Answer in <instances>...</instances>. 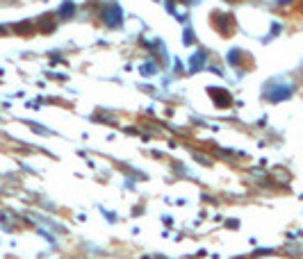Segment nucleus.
Wrapping results in <instances>:
<instances>
[{
    "label": "nucleus",
    "mask_w": 303,
    "mask_h": 259,
    "mask_svg": "<svg viewBox=\"0 0 303 259\" xmlns=\"http://www.w3.org/2000/svg\"><path fill=\"white\" fill-rule=\"evenodd\" d=\"M294 91H297L294 82H287L283 77H273V80H267L262 87V98L267 102H285L294 96Z\"/></svg>",
    "instance_id": "1"
},
{
    "label": "nucleus",
    "mask_w": 303,
    "mask_h": 259,
    "mask_svg": "<svg viewBox=\"0 0 303 259\" xmlns=\"http://www.w3.org/2000/svg\"><path fill=\"white\" fill-rule=\"evenodd\" d=\"M208 66V50H203V48H198L196 53L189 57V73L194 75L196 71H203Z\"/></svg>",
    "instance_id": "5"
},
{
    "label": "nucleus",
    "mask_w": 303,
    "mask_h": 259,
    "mask_svg": "<svg viewBox=\"0 0 303 259\" xmlns=\"http://www.w3.org/2000/svg\"><path fill=\"white\" fill-rule=\"evenodd\" d=\"M57 18H62V21H71L73 16H76V2L73 0H64L62 2V7L57 9V14H55Z\"/></svg>",
    "instance_id": "7"
},
{
    "label": "nucleus",
    "mask_w": 303,
    "mask_h": 259,
    "mask_svg": "<svg viewBox=\"0 0 303 259\" xmlns=\"http://www.w3.org/2000/svg\"><path fill=\"white\" fill-rule=\"evenodd\" d=\"M160 259H164V257H160Z\"/></svg>",
    "instance_id": "16"
},
{
    "label": "nucleus",
    "mask_w": 303,
    "mask_h": 259,
    "mask_svg": "<svg viewBox=\"0 0 303 259\" xmlns=\"http://www.w3.org/2000/svg\"><path fill=\"white\" fill-rule=\"evenodd\" d=\"M101 21L103 25H107L110 30H116L123 25V9L116 2H107L101 9Z\"/></svg>",
    "instance_id": "2"
},
{
    "label": "nucleus",
    "mask_w": 303,
    "mask_h": 259,
    "mask_svg": "<svg viewBox=\"0 0 303 259\" xmlns=\"http://www.w3.org/2000/svg\"><path fill=\"white\" fill-rule=\"evenodd\" d=\"M55 28H57V23H55V16H53V14H43V16L37 21V30H39V32H43V34H50V32H55Z\"/></svg>",
    "instance_id": "6"
},
{
    "label": "nucleus",
    "mask_w": 303,
    "mask_h": 259,
    "mask_svg": "<svg viewBox=\"0 0 303 259\" xmlns=\"http://www.w3.org/2000/svg\"><path fill=\"white\" fill-rule=\"evenodd\" d=\"M276 2H278V7H287V5H292L294 0H276Z\"/></svg>",
    "instance_id": "15"
},
{
    "label": "nucleus",
    "mask_w": 303,
    "mask_h": 259,
    "mask_svg": "<svg viewBox=\"0 0 303 259\" xmlns=\"http://www.w3.org/2000/svg\"><path fill=\"white\" fill-rule=\"evenodd\" d=\"M280 32H283V23H278V21H273L271 30H269V34L265 36V41H269V39H273V36H278Z\"/></svg>",
    "instance_id": "12"
},
{
    "label": "nucleus",
    "mask_w": 303,
    "mask_h": 259,
    "mask_svg": "<svg viewBox=\"0 0 303 259\" xmlns=\"http://www.w3.org/2000/svg\"><path fill=\"white\" fill-rule=\"evenodd\" d=\"M273 180L278 184H290V173H287L285 168H276V171H273Z\"/></svg>",
    "instance_id": "11"
},
{
    "label": "nucleus",
    "mask_w": 303,
    "mask_h": 259,
    "mask_svg": "<svg viewBox=\"0 0 303 259\" xmlns=\"http://www.w3.org/2000/svg\"><path fill=\"white\" fill-rule=\"evenodd\" d=\"M244 57H246V53H244L242 48H230V50H228V55H226V64L237 68V66H242Z\"/></svg>",
    "instance_id": "8"
},
{
    "label": "nucleus",
    "mask_w": 303,
    "mask_h": 259,
    "mask_svg": "<svg viewBox=\"0 0 303 259\" xmlns=\"http://www.w3.org/2000/svg\"><path fill=\"white\" fill-rule=\"evenodd\" d=\"M194 159H196V162H203V164H205V166H210V164H212V162H210V159L205 157V155H201V153H194Z\"/></svg>",
    "instance_id": "14"
},
{
    "label": "nucleus",
    "mask_w": 303,
    "mask_h": 259,
    "mask_svg": "<svg viewBox=\"0 0 303 259\" xmlns=\"http://www.w3.org/2000/svg\"><path fill=\"white\" fill-rule=\"evenodd\" d=\"M208 91H210V96H212L214 105L219 107V109H226V107L232 105V96L228 94L226 89H212V87H210Z\"/></svg>",
    "instance_id": "4"
},
{
    "label": "nucleus",
    "mask_w": 303,
    "mask_h": 259,
    "mask_svg": "<svg viewBox=\"0 0 303 259\" xmlns=\"http://www.w3.org/2000/svg\"><path fill=\"white\" fill-rule=\"evenodd\" d=\"M194 41H196V39H194V30H191V28H185V32H183V43H185V46H194Z\"/></svg>",
    "instance_id": "13"
},
{
    "label": "nucleus",
    "mask_w": 303,
    "mask_h": 259,
    "mask_svg": "<svg viewBox=\"0 0 303 259\" xmlns=\"http://www.w3.org/2000/svg\"><path fill=\"white\" fill-rule=\"evenodd\" d=\"M212 18H214V30H217L219 34L228 36L232 30H235V18H232L230 14H226V12H214Z\"/></svg>",
    "instance_id": "3"
},
{
    "label": "nucleus",
    "mask_w": 303,
    "mask_h": 259,
    "mask_svg": "<svg viewBox=\"0 0 303 259\" xmlns=\"http://www.w3.org/2000/svg\"><path fill=\"white\" fill-rule=\"evenodd\" d=\"M139 73H142L144 77H153L155 73H157V66H155V62H151V59H146L142 66H139Z\"/></svg>",
    "instance_id": "9"
},
{
    "label": "nucleus",
    "mask_w": 303,
    "mask_h": 259,
    "mask_svg": "<svg viewBox=\"0 0 303 259\" xmlns=\"http://www.w3.org/2000/svg\"><path fill=\"white\" fill-rule=\"evenodd\" d=\"M35 30H37V21H28V23L14 25V32H18V34H30Z\"/></svg>",
    "instance_id": "10"
}]
</instances>
